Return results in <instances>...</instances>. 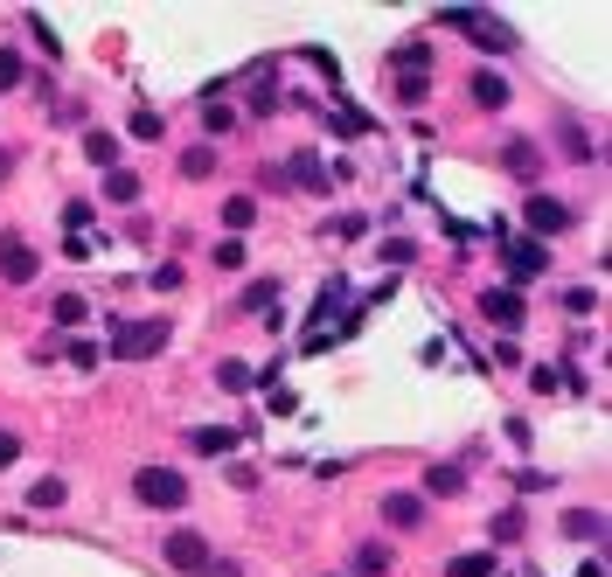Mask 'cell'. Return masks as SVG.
<instances>
[{"label":"cell","instance_id":"cell-34","mask_svg":"<svg viewBox=\"0 0 612 577\" xmlns=\"http://www.w3.org/2000/svg\"><path fill=\"white\" fill-rule=\"evenodd\" d=\"M411 258H418L411 237H390V244H383V265H411Z\"/></svg>","mask_w":612,"mask_h":577},{"label":"cell","instance_id":"cell-17","mask_svg":"<svg viewBox=\"0 0 612 577\" xmlns=\"http://www.w3.org/2000/svg\"><path fill=\"white\" fill-rule=\"evenodd\" d=\"M84 160H91V167H112V160H119V140H112L105 126H91V133H84Z\"/></svg>","mask_w":612,"mask_h":577},{"label":"cell","instance_id":"cell-39","mask_svg":"<svg viewBox=\"0 0 612 577\" xmlns=\"http://www.w3.org/2000/svg\"><path fill=\"white\" fill-rule=\"evenodd\" d=\"M14 459H21V438H14V432H0V473H7Z\"/></svg>","mask_w":612,"mask_h":577},{"label":"cell","instance_id":"cell-1","mask_svg":"<svg viewBox=\"0 0 612 577\" xmlns=\"http://www.w3.org/2000/svg\"><path fill=\"white\" fill-rule=\"evenodd\" d=\"M174 341V327L153 313V320H112V355L119 362H147V355H160Z\"/></svg>","mask_w":612,"mask_h":577},{"label":"cell","instance_id":"cell-38","mask_svg":"<svg viewBox=\"0 0 612 577\" xmlns=\"http://www.w3.org/2000/svg\"><path fill=\"white\" fill-rule=\"evenodd\" d=\"M153 292H181V265H160V272H153Z\"/></svg>","mask_w":612,"mask_h":577},{"label":"cell","instance_id":"cell-37","mask_svg":"<svg viewBox=\"0 0 612 577\" xmlns=\"http://www.w3.org/2000/svg\"><path fill=\"white\" fill-rule=\"evenodd\" d=\"M529 383H536V390H543V397H557V390H564V369H536V376H529Z\"/></svg>","mask_w":612,"mask_h":577},{"label":"cell","instance_id":"cell-9","mask_svg":"<svg viewBox=\"0 0 612 577\" xmlns=\"http://www.w3.org/2000/svg\"><path fill=\"white\" fill-rule=\"evenodd\" d=\"M480 313H487L494 327H522L529 306H522V292H515V286H487V292H480Z\"/></svg>","mask_w":612,"mask_h":577},{"label":"cell","instance_id":"cell-10","mask_svg":"<svg viewBox=\"0 0 612 577\" xmlns=\"http://www.w3.org/2000/svg\"><path fill=\"white\" fill-rule=\"evenodd\" d=\"M286 174H293V188H306V195H327V188H334V167H320L313 153H293Z\"/></svg>","mask_w":612,"mask_h":577},{"label":"cell","instance_id":"cell-25","mask_svg":"<svg viewBox=\"0 0 612 577\" xmlns=\"http://www.w3.org/2000/svg\"><path fill=\"white\" fill-rule=\"evenodd\" d=\"M126 133H133V140H160V133H167V119H160V112H147V105H140V112L126 119Z\"/></svg>","mask_w":612,"mask_h":577},{"label":"cell","instance_id":"cell-28","mask_svg":"<svg viewBox=\"0 0 612 577\" xmlns=\"http://www.w3.org/2000/svg\"><path fill=\"white\" fill-rule=\"evenodd\" d=\"M279 299V279H258V286H244V313H265Z\"/></svg>","mask_w":612,"mask_h":577},{"label":"cell","instance_id":"cell-31","mask_svg":"<svg viewBox=\"0 0 612 577\" xmlns=\"http://www.w3.org/2000/svg\"><path fill=\"white\" fill-rule=\"evenodd\" d=\"M216 265L237 272V265H244V237H223V244H216Z\"/></svg>","mask_w":612,"mask_h":577},{"label":"cell","instance_id":"cell-32","mask_svg":"<svg viewBox=\"0 0 612 577\" xmlns=\"http://www.w3.org/2000/svg\"><path fill=\"white\" fill-rule=\"evenodd\" d=\"M216 383H223V390H251V369H244V362H223Z\"/></svg>","mask_w":612,"mask_h":577},{"label":"cell","instance_id":"cell-7","mask_svg":"<svg viewBox=\"0 0 612 577\" xmlns=\"http://www.w3.org/2000/svg\"><path fill=\"white\" fill-rule=\"evenodd\" d=\"M501 265H508L515 279H543V272H550V251H543L536 237H508V230H501Z\"/></svg>","mask_w":612,"mask_h":577},{"label":"cell","instance_id":"cell-8","mask_svg":"<svg viewBox=\"0 0 612 577\" xmlns=\"http://www.w3.org/2000/svg\"><path fill=\"white\" fill-rule=\"evenodd\" d=\"M0 279H7V286H28V279H35V251H28L14 230H0Z\"/></svg>","mask_w":612,"mask_h":577},{"label":"cell","instance_id":"cell-26","mask_svg":"<svg viewBox=\"0 0 612 577\" xmlns=\"http://www.w3.org/2000/svg\"><path fill=\"white\" fill-rule=\"evenodd\" d=\"M459 487H466L459 466H432V473H425V494H459Z\"/></svg>","mask_w":612,"mask_h":577},{"label":"cell","instance_id":"cell-24","mask_svg":"<svg viewBox=\"0 0 612 577\" xmlns=\"http://www.w3.org/2000/svg\"><path fill=\"white\" fill-rule=\"evenodd\" d=\"M230 126H237V112H230V105H216V98H209V105H202V133H209V140H223V133H230Z\"/></svg>","mask_w":612,"mask_h":577},{"label":"cell","instance_id":"cell-12","mask_svg":"<svg viewBox=\"0 0 612 577\" xmlns=\"http://www.w3.org/2000/svg\"><path fill=\"white\" fill-rule=\"evenodd\" d=\"M383 522L390 529H418L425 522V494H383Z\"/></svg>","mask_w":612,"mask_h":577},{"label":"cell","instance_id":"cell-13","mask_svg":"<svg viewBox=\"0 0 612 577\" xmlns=\"http://www.w3.org/2000/svg\"><path fill=\"white\" fill-rule=\"evenodd\" d=\"M188 452L223 459V452H237V432H230V425H195V432H188Z\"/></svg>","mask_w":612,"mask_h":577},{"label":"cell","instance_id":"cell-2","mask_svg":"<svg viewBox=\"0 0 612 577\" xmlns=\"http://www.w3.org/2000/svg\"><path fill=\"white\" fill-rule=\"evenodd\" d=\"M439 21L459 28V35H473L487 56H515V28H508V21H494V14H480V7H446Z\"/></svg>","mask_w":612,"mask_h":577},{"label":"cell","instance_id":"cell-29","mask_svg":"<svg viewBox=\"0 0 612 577\" xmlns=\"http://www.w3.org/2000/svg\"><path fill=\"white\" fill-rule=\"evenodd\" d=\"M362 230H369V216H355V209H348V216H334V223H327V237H341V244H355V237H362Z\"/></svg>","mask_w":612,"mask_h":577},{"label":"cell","instance_id":"cell-41","mask_svg":"<svg viewBox=\"0 0 612 577\" xmlns=\"http://www.w3.org/2000/svg\"><path fill=\"white\" fill-rule=\"evenodd\" d=\"M209 577H237V564H209Z\"/></svg>","mask_w":612,"mask_h":577},{"label":"cell","instance_id":"cell-30","mask_svg":"<svg viewBox=\"0 0 612 577\" xmlns=\"http://www.w3.org/2000/svg\"><path fill=\"white\" fill-rule=\"evenodd\" d=\"M84 313H91V306H84L77 292H63V299H56V327H84Z\"/></svg>","mask_w":612,"mask_h":577},{"label":"cell","instance_id":"cell-19","mask_svg":"<svg viewBox=\"0 0 612 577\" xmlns=\"http://www.w3.org/2000/svg\"><path fill=\"white\" fill-rule=\"evenodd\" d=\"M327 126H334L341 140H362V133H369V119H362L355 105H334V112H327Z\"/></svg>","mask_w":612,"mask_h":577},{"label":"cell","instance_id":"cell-27","mask_svg":"<svg viewBox=\"0 0 612 577\" xmlns=\"http://www.w3.org/2000/svg\"><path fill=\"white\" fill-rule=\"evenodd\" d=\"M251 216H258L251 195H230V202H223V223H230V230H251Z\"/></svg>","mask_w":612,"mask_h":577},{"label":"cell","instance_id":"cell-3","mask_svg":"<svg viewBox=\"0 0 612 577\" xmlns=\"http://www.w3.org/2000/svg\"><path fill=\"white\" fill-rule=\"evenodd\" d=\"M133 501H140V508H160V515H174V508L188 501V480H181L174 466H140V473H133Z\"/></svg>","mask_w":612,"mask_h":577},{"label":"cell","instance_id":"cell-15","mask_svg":"<svg viewBox=\"0 0 612 577\" xmlns=\"http://www.w3.org/2000/svg\"><path fill=\"white\" fill-rule=\"evenodd\" d=\"M564 536H578V543H599V536H606V515H599V508H571V515H564Z\"/></svg>","mask_w":612,"mask_h":577},{"label":"cell","instance_id":"cell-40","mask_svg":"<svg viewBox=\"0 0 612 577\" xmlns=\"http://www.w3.org/2000/svg\"><path fill=\"white\" fill-rule=\"evenodd\" d=\"M7 174H14V153H7V146H0V181H7Z\"/></svg>","mask_w":612,"mask_h":577},{"label":"cell","instance_id":"cell-35","mask_svg":"<svg viewBox=\"0 0 612 577\" xmlns=\"http://www.w3.org/2000/svg\"><path fill=\"white\" fill-rule=\"evenodd\" d=\"M70 369H98V341H70Z\"/></svg>","mask_w":612,"mask_h":577},{"label":"cell","instance_id":"cell-22","mask_svg":"<svg viewBox=\"0 0 612 577\" xmlns=\"http://www.w3.org/2000/svg\"><path fill=\"white\" fill-rule=\"evenodd\" d=\"M21 84H28V63H21V49L0 42V91H21Z\"/></svg>","mask_w":612,"mask_h":577},{"label":"cell","instance_id":"cell-5","mask_svg":"<svg viewBox=\"0 0 612 577\" xmlns=\"http://www.w3.org/2000/svg\"><path fill=\"white\" fill-rule=\"evenodd\" d=\"M160 557H167V571H181V577H202L216 557H209V543L195 536V529H174L167 543H160Z\"/></svg>","mask_w":612,"mask_h":577},{"label":"cell","instance_id":"cell-16","mask_svg":"<svg viewBox=\"0 0 612 577\" xmlns=\"http://www.w3.org/2000/svg\"><path fill=\"white\" fill-rule=\"evenodd\" d=\"M105 202H140V174L133 167H105Z\"/></svg>","mask_w":612,"mask_h":577},{"label":"cell","instance_id":"cell-20","mask_svg":"<svg viewBox=\"0 0 612 577\" xmlns=\"http://www.w3.org/2000/svg\"><path fill=\"white\" fill-rule=\"evenodd\" d=\"M181 174H188V181H209V174H216V146H188V153H181Z\"/></svg>","mask_w":612,"mask_h":577},{"label":"cell","instance_id":"cell-4","mask_svg":"<svg viewBox=\"0 0 612 577\" xmlns=\"http://www.w3.org/2000/svg\"><path fill=\"white\" fill-rule=\"evenodd\" d=\"M390 84H397V98L404 105H425V91H432V70H425V49L411 42V49H397V63H390Z\"/></svg>","mask_w":612,"mask_h":577},{"label":"cell","instance_id":"cell-36","mask_svg":"<svg viewBox=\"0 0 612 577\" xmlns=\"http://www.w3.org/2000/svg\"><path fill=\"white\" fill-rule=\"evenodd\" d=\"M564 306H571V313H592V306H599V292H592V286H571V292H564Z\"/></svg>","mask_w":612,"mask_h":577},{"label":"cell","instance_id":"cell-11","mask_svg":"<svg viewBox=\"0 0 612 577\" xmlns=\"http://www.w3.org/2000/svg\"><path fill=\"white\" fill-rule=\"evenodd\" d=\"M466 91H473V105H480V112H501V105H508V77H501V70H473V84H466Z\"/></svg>","mask_w":612,"mask_h":577},{"label":"cell","instance_id":"cell-18","mask_svg":"<svg viewBox=\"0 0 612 577\" xmlns=\"http://www.w3.org/2000/svg\"><path fill=\"white\" fill-rule=\"evenodd\" d=\"M446 577H494V550H466V557H453Z\"/></svg>","mask_w":612,"mask_h":577},{"label":"cell","instance_id":"cell-14","mask_svg":"<svg viewBox=\"0 0 612 577\" xmlns=\"http://www.w3.org/2000/svg\"><path fill=\"white\" fill-rule=\"evenodd\" d=\"M501 160H508V174H515V181H536V174H543V153H536V140H508V153H501Z\"/></svg>","mask_w":612,"mask_h":577},{"label":"cell","instance_id":"cell-33","mask_svg":"<svg viewBox=\"0 0 612 577\" xmlns=\"http://www.w3.org/2000/svg\"><path fill=\"white\" fill-rule=\"evenodd\" d=\"M494 536L515 543V536H522V508H501V515H494Z\"/></svg>","mask_w":612,"mask_h":577},{"label":"cell","instance_id":"cell-21","mask_svg":"<svg viewBox=\"0 0 612 577\" xmlns=\"http://www.w3.org/2000/svg\"><path fill=\"white\" fill-rule=\"evenodd\" d=\"M63 501H70V487H63V480H56V473H49V480H35V487H28V508H63Z\"/></svg>","mask_w":612,"mask_h":577},{"label":"cell","instance_id":"cell-23","mask_svg":"<svg viewBox=\"0 0 612 577\" xmlns=\"http://www.w3.org/2000/svg\"><path fill=\"white\" fill-rule=\"evenodd\" d=\"M390 571V550H383V543H362V550H355V577H383Z\"/></svg>","mask_w":612,"mask_h":577},{"label":"cell","instance_id":"cell-6","mask_svg":"<svg viewBox=\"0 0 612 577\" xmlns=\"http://www.w3.org/2000/svg\"><path fill=\"white\" fill-rule=\"evenodd\" d=\"M522 223H529L536 237H564V230L578 223V209L557 202V195H529V202H522Z\"/></svg>","mask_w":612,"mask_h":577}]
</instances>
